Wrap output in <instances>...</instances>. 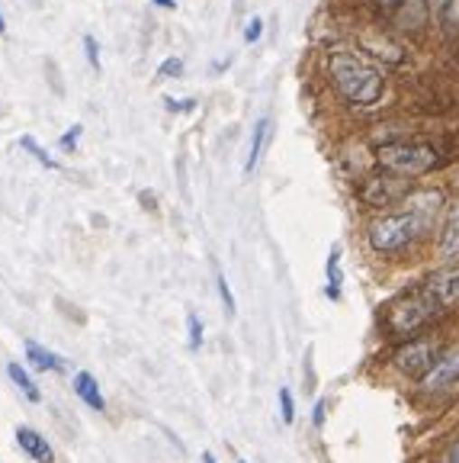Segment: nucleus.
<instances>
[{
    "label": "nucleus",
    "mask_w": 459,
    "mask_h": 463,
    "mask_svg": "<svg viewBox=\"0 0 459 463\" xmlns=\"http://www.w3.org/2000/svg\"><path fill=\"white\" fill-rule=\"evenodd\" d=\"M453 306H459V268H444L389 309V328L395 335H415Z\"/></svg>",
    "instance_id": "f257e3e1"
},
{
    "label": "nucleus",
    "mask_w": 459,
    "mask_h": 463,
    "mask_svg": "<svg viewBox=\"0 0 459 463\" xmlns=\"http://www.w3.org/2000/svg\"><path fill=\"white\" fill-rule=\"evenodd\" d=\"M328 78L351 107H373L386 94V74L357 52H331Z\"/></svg>",
    "instance_id": "f03ea898"
},
{
    "label": "nucleus",
    "mask_w": 459,
    "mask_h": 463,
    "mask_svg": "<svg viewBox=\"0 0 459 463\" xmlns=\"http://www.w3.org/2000/svg\"><path fill=\"white\" fill-rule=\"evenodd\" d=\"M427 229H431V225L411 210L386 213V216H379L370 225V248H373L376 254H398L415 245Z\"/></svg>",
    "instance_id": "7ed1b4c3"
},
{
    "label": "nucleus",
    "mask_w": 459,
    "mask_h": 463,
    "mask_svg": "<svg viewBox=\"0 0 459 463\" xmlns=\"http://www.w3.org/2000/svg\"><path fill=\"white\" fill-rule=\"evenodd\" d=\"M382 171H392L398 177H421L440 165V152L427 142H389L376 152Z\"/></svg>",
    "instance_id": "20e7f679"
},
{
    "label": "nucleus",
    "mask_w": 459,
    "mask_h": 463,
    "mask_svg": "<svg viewBox=\"0 0 459 463\" xmlns=\"http://www.w3.org/2000/svg\"><path fill=\"white\" fill-rule=\"evenodd\" d=\"M444 354V347L440 341L434 338H417V341H408L405 347L395 351V367L402 370L405 376H415V380H424V373L437 364V357Z\"/></svg>",
    "instance_id": "39448f33"
},
{
    "label": "nucleus",
    "mask_w": 459,
    "mask_h": 463,
    "mask_svg": "<svg viewBox=\"0 0 459 463\" xmlns=\"http://www.w3.org/2000/svg\"><path fill=\"white\" fill-rule=\"evenodd\" d=\"M411 177H398V174L386 171V174H376L370 181L360 187V200L366 206H392V203H402L405 196L411 194L408 187Z\"/></svg>",
    "instance_id": "423d86ee"
},
{
    "label": "nucleus",
    "mask_w": 459,
    "mask_h": 463,
    "mask_svg": "<svg viewBox=\"0 0 459 463\" xmlns=\"http://www.w3.org/2000/svg\"><path fill=\"white\" fill-rule=\"evenodd\" d=\"M456 380H459V347H450V351H444V354L437 357V364L424 373L421 386L427 392H437V390L453 386Z\"/></svg>",
    "instance_id": "0eeeda50"
},
{
    "label": "nucleus",
    "mask_w": 459,
    "mask_h": 463,
    "mask_svg": "<svg viewBox=\"0 0 459 463\" xmlns=\"http://www.w3.org/2000/svg\"><path fill=\"white\" fill-rule=\"evenodd\" d=\"M402 206L405 210H411V213H417V216L424 219L427 225H434V219H437V213L444 210V190H437V187H427V190H411L408 196L402 200Z\"/></svg>",
    "instance_id": "6e6552de"
},
{
    "label": "nucleus",
    "mask_w": 459,
    "mask_h": 463,
    "mask_svg": "<svg viewBox=\"0 0 459 463\" xmlns=\"http://www.w3.org/2000/svg\"><path fill=\"white\" fill-rule=\"evenodd\" d=\"M16 444L23 448V454H29L36 463H52V460H55V454H52V448H49V438H42L36 428H29V425L16 428Z\"/></svg>",
    "instance_id": "1a4fd4ad"
},
{
    "label": "nucleus",
    "mask_w": 459,
    "mask_h": 463,
    "mask_svg": "<svg viewBox=\"0 0 459 463\" xmlns=\"http://www.w3.org/2000/svg\"><path fill=\"white\" fill-rule=\"evenodd\" d=\"M74 392H78L80 402L90 405L94 412H103V409H107V399H103L100 383H97V380H94V373H87V370H80V373H74Z\"/></svg>",
    "instance_id": "9d476101"
},
{
    "label": "nucleus",
    "mask_w": 459,
    "mask_h": 463,
    "mask_svg": "<svg viewBox=\"0 0 459 463\" xmlns=\"http://www.w3.org/2000/svg\"><path fill=\"white\" fill-rule=\"evenodd\" d=\"M26 361L33 364V367L36 370H45V373H61V370H65V361H61V357L58 354H52V351H45L42 345H36V341H26Z\"/></svg>",
    "instance_id": "9b49d317"
},
{
    "label": "nucleus",
    "mask_w": 459,
    "mask_h": 463,
    "mask_svg": "<svg viewBox=\"0 0 459 463\" xmlns=\"http://www.w3.org/2000/svg\"><path fill=\"white\" fill-rule=\"evenodd\" d=\"M267 138H270V116L258 119V126H254L251 148H248V161H244V174H251L254 167H258L260 155H264V148H267Z\"/></svg>",
    "instance_id": "f8f14e48"
},
{
    "label": "nucleus",
    "mask_w": 459,
    "mask_h": 463,
    "mask_svg": "<svg viewBox=\"0 0 459 463\" xmlns=\"http://www.w3.org/2000/svg\"><path fill=\"white\" fill-rule=\"evenodd\" d=\"M440 251H444L446 258L459 251V196H456V203L450 206V213H446L444 232H440Z\"/></svg>",
    "instance_id": "ddd939ff"
},
{
    "label": "nucleus",
    "mask_w": 459,
    "mask_h": 463,
    "mask_svg": "<svg viewBox=\"0 0 459 463\" xmlns=\"http://www.w3.org/2000/svg\"><path fill=\"white\" fill-rule=\"evenodd\" d=\"M324 270H328V287H324V297L338 303V299H341V287H344V270H341V245L331 248Z\"/></svg>",
    "instance_id": "4468645a"
},
{
    "label": "nucleus",
    "mask_w": 459,
    "mask_h": 463,
    "mask_svg": "<svg viewBox=\"0 0 459 463\" xmlns=\"http://www.w3.org/2000/svg\"><path fill=\"white\" fill-rule=\"evenodd\" d=\"M7 376L14 380V386L23 392V396L29 399V402H42V392H39V386H36V380L26 373V370L20 367V364H10L7 367Z\"/></svg>",
    "instance_id": "2eb2a0df"
},
{
    "label": "nucleus",
    "mask_w": 459,
    "mask_h": 463,
    "mask_svg": "<svg viewBox=\"0 0 459 463\" xmlns=\"http://www.w3.org/2000/svg\"><path fill=\"white\" fill-rule=\"evenodd\" d=\"M434 20H437L446 33H456L459 29V0H434Z\"/></svg>",
    "instance_id": "dca6fc26"
},
{
    "label": "nucleus",
    "mask_w": 459,
    "mask_h": 463,
    "mask_svg": "<svg viewBox=\"0 0 459 463\" xmlns=\"http://www.w3.org/2000/svg\"><path fill=\"white\" fill-rule=\"evenodd\" d=\"M20 145H23V148H26L29 155H33V158L39 161V165H42V167H49V171H58V167H61L55 158H52L49 152H45L42 145H39L36 138H33V136H23V138H20Z\"/></svg>",
    "instance_id": "f3484780"
},
{
    "label": "nucleus",
    "mask_w": 459,
    "mask_h": 463,
    "mask_svg": "<svg viewBox=\"0 0 459 463\" xmlns=\"http://www.w3.org/2000/svg\"><path fill=\"white\" fill-rule=\"evenodd\" d=\"M80 136H84V126L74 123L65 136L58 138V148H61V152H74V148H78V142H80Z\"/></svg>",
    "instance_id": "a211bd4d"
},
{
    "label": "nucleus",
    "mask_w": 459,
    "mask_h": 463,
    "mask_svg": "<svg viewBox=\"0 0 459 463\" xmlns=\"http://www.w3.org/2000/svg\"><path fill=\"white\" fill-rule=\"evenodd\" d=\"M280 412H283V421L293 425L295 421V402H293V392H289L286 386H280Z\"/></svg>",
    "instance_id": "6ab92c4d"
},
{
    "label": "nucleus",
    "mask_w": 459,
    "mask_h": 463,
    "mask_svg": "<svg viewBox=\"0 0 459 463\" xmlns=\"http://www.w3.org/2000/svg\"><path fill=\"white\" fill-rule=\"evenodd\" d=\"M187 328H190V347H193V351H200V345H202V322H200V316H196V312H190V316H187Z\"/></svg>",
    "instance_id": "aec40b11"
},
{
    "label": "nucleus",
    "mask_w": 459,
    "mask_h": 463,
    "mask_svg": "<svg viewBox=\"0 0 459 463\" xmlns=\"http://www.w3.org/2000/svg\"><path fill=\"white\" fill-rule=\"evenodd\" d=\"M260 36H264V20L254 16V20H248V26H244V43L254 45V43H260Z\"/></svg>",
    "instance_id": "412c9836"
},
{
    "label": "nucleus",
    "mask_w": 459,
    "mask_h": 463,
    "mask_svg": "<svg viewBox=\"0 0 459 463\" xmlns=\"http://www.w3.org/2000/svg\"><path fill=\"white\" fill-rule=\"evenodd\" d=\"M180 71H183V61H180V58H164V61H161V68H158V78L161 80L177 78Z\"/></svg>",
    "instance_id": "4be33fe9"
},
{
    "label": "nucleus",
    "mask_w": 459,
    "mask_h": 463,
    "mask_svg": "<svg viewBox=\"0 0 459 463\" xmlns=\"http://www.w3.org/2000/svg\"><path fill=\"white\" fill-rule=\"evenodd\" d=\"M219 297H222V306H225V312H229V316H235V297H231V289H229V280H225L222 274H219Z\"/></svg>",
    "instance_id": "5701e85b"
},
{
    "label": "nucleus",
    "mask_w": 459,
    "mask_h": 463,
    "mask_svg": "<svg viewBox=\"0 0 459 463\" xmlns=\"http://www.w3.org/2000/svg\"><path fill=\"white\" fill-rule=\"evenodd\" d=\"M164 107H167V113H193L196 100L193 97H190V100H173V97H164Z\"/></svg>",
    "instance_id": "b1692460"
},
{
    "label": "nucleus",
    "mask_w": 459,
    "mask_h": 463,
    "mask_svg": "<svg viewBox=\"0 0 459 463\" xmlns=\"http://www.w3.org/2000/svg\"><path fill=\"white\" fill-rule=\"evenodd\" d=\"M84 52H87V61H90V68H100V45H97L94 36H84Z\"/></svg>",
    "instance_id": "393cba45"
},
{
    "label": "nucleus",
    "mask_w": 459,
    "mask_h": 463,
    "mask_svg": "<svg viewBox=\"0 0 459 463\" xmlns=\"http://www.w3.org/2000/svg\"><path fill=\"white\" fill-rule=\"evenodd\" d=\"M370 7H376V10H382V14H392V10H398L405 4V0H366Z\"/></svg>",
    "instance_id": "a878e982"
},
{
    "label": "nucleus",
    "mask_w": 459,
    "mask_h": 463,
    "mask_svg": "<svg viewBox=\"0 0 459 463\" xmlns=\"http://www.w3.org/2000/svg\"><path fill=\"white\" fill-rule=\"evenodd\" d=\"M324 409H328V402H324V399H318L315 415H312V421H315V428H322V425H324Z\"/></svg>",
    "instance_id": "bb28decb"
},
{
    "label": "nucleus",
    "mask_w": 459,
    "mask_h": 463,
    "mask_svg": "<svg viewBox=\"0 0 459 463\" xmlns=\"http://www.w3.org/2000/svg\"><path fill=\"white\" fill-rule=\"evenodd\" d=\"M151 4H155V7H161V10H173V7H177V0H151Z\"/></svg>",
    "instance_id": "cd10ccee"
},
{
    "label": "nucleus",
    "mask_w": 459,
    "mask_h": 463,
    "mask_svg": "<svg viewBox=\"0 0 459 463\" xmlns=\"http://www.w3.org/2000/svg\"><path fill=\"white\" fill-rule=\"evenodd\" d=\"M202 463H219V460H216V454H212V450H202Z\"/></svg>",
    "instance_id": "c85d7f7f"
},
{
    "label": "nucleus",
    "mask_w": 459,
    "mask_h": 463,
    "mask_svg": "<svg viewBox=\"0 0 459 463\" xmlns=\"http://www.w3.org/2000/svg\"><path fill=\"white\" fill-rule=\"evenodd\" d=\"M446 463H459V444L450 450V457H446Z\"/></svg>",
    "instance_id": "c756f323"
},
{
    "label": "nucleus",
    "mask_w": 459,
    "mask_h": 463,
    "mask_svg": "<svg viewBox=\"0 0 459 463\" xmlns=\"http://www.w3.org/2000/svg\"><path fill=\"white\" fill-rule=\"evenodd\" d=\"M7 33V20H4V14H0V36Z\"/></svg>",
    "instance_id": "7c9ffc66"
},
{
    "label": "nucleus",
    "mask_w": 459,
    "mask_h": 463,
    "mask_svg": "<svg viewBox=\"0 0 459 463\" xmlns=\"http://www.w3.org/2000/svg\"><path fill=\"white\" fill-rule=\"evenodd\" d=\"M238 463H244V460H238Z\"/></svg>",
    "instance_id": "2f4dec72"
}]
</instances>
